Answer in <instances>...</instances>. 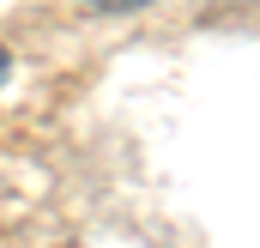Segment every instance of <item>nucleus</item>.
<instances>
[{
  "label": "nucleus",
  "mask_w": 260,
  "mask_h": 248,
  "mask_svg": "<svg viewBox=\"0 0 260 248\" xmlns=\"http://www.w3.org/2000/svg\"><path fill=\"white\" fill-rule=\"evenodd\" d=\"M97 6H145V0H97Z\"/></svg>",
  "instance_id": "f257e3e1"
},
{
  "label": "nucleus",
  "mask_w": 260,
  "mask_h": 248,
  "mask_svg": "<svg viewBox=\"0 0 260 248\" xmlns=\"http://www.w3.org/2000/svg\"><path fill=\"white\" fill-rule=\"evenodd\" d=\"M6 67H12V55H6V43H0V79H6Z\"/></svg>",
  "instance_id": "f03ea898"
}]
</instances>
